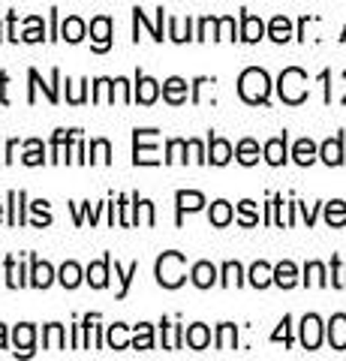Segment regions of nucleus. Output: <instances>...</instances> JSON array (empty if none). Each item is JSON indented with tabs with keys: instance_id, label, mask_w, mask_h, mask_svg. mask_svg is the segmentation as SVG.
<instances>
[{
	"instance_id": "f257e3e1",
	"label": "nucleus",
	"mask_w": 346,
	"mask_h": 361,
	"mask_svg": "<svg viewBox=\"0 0 346 361\" xmlns=\"http://www.w3.org/2000/svg\"><path fill=\"white\" fill-rule=\"evenodd\" d=\"M238 94H241L244 103H250V106L268 103V94H271V78H268V73L259 70V66H250V70H244L241 78H238Z\"/></svg>"
},
{
	"instance_id": "f03ea898",
	"label": "nucleus",
	"mask_w": 346,
	"mask_h": 361,
	"mask_svg": "<svg viewBox=\"0 0 346 361\" xmlns=\"http://www.w3.org/2000/svg\"><path fill=\"white\" fill-rule=\"evenodd\" d=\"M277 90H280V99H283V103L301 106V103L307 99V73L298 70V66H289V70L280 73Z\"/></svg>"
},
{
	"instance_id": "7ed1b4c3",
	"label": "nucleus",
	"mask_w": 346,
	"mask_h": 361,
	"mask_svg": "<svg viewBox=\"0 0 346 361\" xmlns=\"http://www.w3.org/2000/svg\"><path fill=\"white\" fill-rule=\"evenodd\" d=\"M184 268H187L184 253H178V250L163 253V256L157 259V280H160V286H166V289H178V286H181L184 280H187Z\"/></svg>"
},
{
	"instance_id": "20e7f679",
	"label": "nucleus",
	"mask_w": 346,
	"mask_h": 361,
	"mask_svg": "<svg viewBox=\"0 0 346 361\" xmlns=\"http://www.w3.org/2000/svg\"><path fill=\"white\" fill-rule=\"evenodd\" d=\"M136 151H132V163L136 166H157V130H136L132 133Z\"/></svg>"
},
{
	"instance_id": "39448f33",
	"label": "nucleus",
	"mask_w": 346,
	"mask_h": 361,
	"mask_svg": "<svg viewBox=\"0 0 346 361\" xmlns=\"http://www.w3.org/2000/svg\"><path fill=\"white\" fill-rule=\"evenodd\" d=\"M322 343V319L316 313H307L301 319V346L304 349H319Z\"/></svg>"
},
{
	"instance_id": "423d86ee",
	"label": "nucleus",
	"mask_w": 346,
	"mask_h": 361,
	"mask_svg": "<svg viewBox=\"0 0 346 361\" xmlns=\"http://www.w3.org/2000/svg\"><path fill=\"white\" fill-rule=\"evenodd\" d=\"M91 37H94V51H109L111 45V18L97 16L91 21Z\"/></svg>"
},
{
	"instance_id": "0eeeda50",
	"label": "nucleus",
	"mask_w": 346,
	"mask_h": 361,
	"mask_svg": "<svg viewBox=\"0 0 346 361\" xmlns=\"http://www.w3.org/2000/svg\"><path fill=\"white\" fill-rule=\"evenodd\" d=\"M27 75H30V97H27L30 103H33V99H37V87L46 90L49 103H58V87H54V85L61 82V73H58V70H51V85H39V73H37V70H30Z\"/></svg>"
},
{
	"instance_id": "6e6552de",
	"label": "nucleus",
	"mask_w": 346,
	"mask_h": 361,
	"mask_svg": "<svg viewBox=\"0 0 346 361\" xmlns=\"http://www.w3.org/2000/svg\"><path fill=\"white\" fill-rule=\"evenodd\" d=\"M157 94H160V85L154 82V78L139 73V78H136V94H132V99H139L142 106H151L154 99H157Z\"/></svg>"
},
{
	"instance_id": "1a4fd4ad",
	"label": "nucleus",
	"mask_w": 346,
	"mask_h": 361,
	"mask_svg": "<svg viewBox=\"0 0 346 361\" xmlns=\"http://www.w3.org/2000/svg\"><path fill=\"white\" fill-rule=\"evenodd\" d=\"M33 337H37V331H33V325H30V322L16 325V331H13L16 355H30V353H33Z\"/></svg>"
},
{
	"instance_id": "9d476101",
	"label": "nucleus",
	"mask_w": 346,
	"mask_h": 361,
	"mask_svg": "<svg viewBox=\"0 0 346 361\" xmlns=\"http://www.w3.org/2000/svg\"><path fill=\"white\" fill-rule=\"evenodd\" d=\"M319 157H322V163H328V166H340L343 163V135H334V139L322 142Z\"/></svg>"
},
{
	"instance_id": "9b49d317",
	"label": "nucleus",
	"mask_w": 346,
	"mask_h": 361,
	"mask_svg": "<svg viewBox=\"0 0 346 361\" xmlns=\"http://www.w3.org/2000/svg\"><path fill=\"white\" fill-rule=\"evenodd\" d=\"M163 97H166V103L181 106L187 99V82H184V78H178V75L166 78V82H163Z\"/></svg>"
},
{
	"instance_id": "f8f14e48",
	"label": "nucleus",
	"mask_w": 346,
	"mask_h": 361,
	"mask_svg": "<svg viewBox=\"0 0 346 361\" xmlns=\"http://www.w3.org/2000/svg\"><path fill=\"white\" fill-rule=\"evenodd\" d=\"M265 37V25H262V18H256L250 13H244L241 16V39L244 42H259Z\"/></svg>"
},
{
	"instance_id": "ddd939ff",
	"label": "nucleus",
	"mask_w": 346,
	"mask_h": 361,
	"mask_svg": "<svg viewBox=\"0 0 346 361\" xmlns=\"http://www.w3.org/2000/svg\"><path fill=\"white\" fill-rule=\"evenodd\" d=\"M208 160L214 166H226L232 160V145L226 139H217V135H211L208 142Z\"/></svg>"
},
{
	"instance_id": "4468645a",
	"label": "nucleus",
	"mask_w": 346,
	"mask_h": 361,
	"mask_svg": "<svg viewBox=\"0 0 346 361\" xmlns=\"http://www.w3.org/2000/svg\"><path fill=\"white\" fill-rule=\"evenodd\" d=\"M175 202H178V223H181L184 211H199L205 205V196L196 193V190H181V193L175 196Z\"/></svg>"
},
{
	"instance_id": "2eb2a0df",
	"label": "nucleus",
	"mask_w": 346,
	"mask_h": 361,
	"mask_svg": "<svg viewBox=\"0 0 346 361\" xmlns=\"http://www.w3.org/2000/svg\"><path fill=\"white\" fill-rule=\"evenodd\" d=\"M328 343L331 349H346V316L334 313L328 322Z\"/></svg>"
},
{
	"instance_id": "dca6fc26",
	"label": "nucleus",
	"mask_w": 346,
	"mask_h": 361,
	"mask_svg": "<svg viewBox=\"0 0 346 361\" xmlns=\"http://www.w3.org/2000/svg\"><path fill=\"white\" fill-rule=\"evenodd\" d=\"M109 265H111V256H103L99 262H91V268H87V283L94 289H103L109 283Z\"/></svg>"
},
{
	"instance_id": "f3484780",
	"label": "nucleus",
	"mask_w": 346,
	"mask_h": 361,
	"mask_svg": "<svg viewBox=\"0 0 346 361\" xmlns=\"http://www.w3.org/2000/svg\"><path fill=\"white\" fill-rule=\"evenodd\" d=\"M265 160L271 166H283L286 163V133L277 135V139L265 142Z\"/></svg>"
},
{
	"instance_id": "a211bd4d",
	"label": "nucleus",
	"mask_w": 346,
	"mask_h": 361,
	"mask_svg": "<svg viewBox=\"0 0 346 361\" xmlns=\"http://www.w3.org/2000/svg\"><path fill=\"white\" fill-rule=\"evenodd\" d=\"M73 135H75V130H58V133H54V139H51V160L54 163L66 160V148H70Z\"/></svg>"
},
{
	"instance_id": "6ab92c4d",
	"label": "nucleus",
	"mask_w": 346,
	"mask_h": 361,
	"mask_svg": "<svg viewBox=\"0 0 346 361\" xmlns=\"http://www.w3.org/2000/svg\"><path fill=\"white\" fill-rule=\"evenodd\" d=\"M193 283L199 286V289H208V286H214V280H217V268L211 265V262H196L193 265Z\"/></svg>"
},
{
	"instance_id": "aec40b11",
	"label": "nucleus",
	"mask_w": 346,
	"mask_h": 361,
	"mask_svg": "<svg viewBox=\"0 0 346 361\" xmlns=\"http://www.w3.org/2000/svg\"><path fill=\"white\" fill-rule=\"evenodd\" d=\"M184 341H187V346H190V349H205V346L211 343V331H208V325H202V322L190 325L187 334H184Z\"/></svg>"
},
{
	"instance_id": "412c9836",
	"label": "nucleus",
	"mask_w": 346,
	"mask_h": 361,
	"mask_svg": "<svg viewBox=\"0 0 346 361\" xmlns=\"http://www.w3.org/2000/svg\"><path fill=\"white\" fill-rule=\"evenodd\" d=\"M54 280V271L49 262H39V259H33V271H30V283L37 289H49Z\"/></svg>"
},
{
	"instance_id": "4be33fe9",
	"label": "nucleus",
	"mask_w": 346,
	"mask_h": 361,
	"mask_svg": "<svg viewBox=\"0 0 346 361\" xmlns=\"http://www.w3.org/2000/svg\"><path fill=\"white\" fill-rule=\"evenodd\" d=\"M316 154H319V148L310 139H298L295 142V148H292V160L298 163V166H310L316 160Z\"/></svg>"
},
{
	"instance_id": "5701e85b",
	"label": "nucleus",
	"mask_w": 346,
	"mask_h": 361,
	"mask_svg": "<svg viewBox=\"0 0 346 361\" xmlns=\"http://www.w3.org/2000/svg\"><path fill=\"white\" fill-rule=\"evenodd\" d=\"M274 283H277V286H283V289H292V286L298 283V268L289 262V259L274 268Z\"/></svg>"
},
{
	"instance_id": "b1692460",
	"label": "nucleus",
	"mask_w": 346,
	"mask_h": 361,
	"mask_svg": "<svg viewBox=\"0 0 346 361\" xmlns=\"http://www.w3.org/2000/svg\"><path fill=\"white\" fill-rule=\"evenodd\" d=\"M268 37H271L274 42H286L289 37H292V21H289L286 16H274L271 25H268Z\"/></svg>"
},
{
	"instance_id": "393cba45",
	"label": "nucleus",
	"mask_w": 346,
	"mask_h": 361,
	"mask_svg": "<svg viewBox=\"0 0 346 361\" xmlns=\"http://www.w3.org/2000/svg\"><path fill=\"white\" fill-rule=\"evenodd\" d=\"M61 37L66 39V42H82L85 39V21L79 18V16H70L61 25Z\"/></svg>"
},
{
	"instance_id": "a878e982",
	"label": "nucleus",
	"mask_w": 346,
	"mask_h": 361,
	"mask_svg": "<svg viewBox=\"0 0 346 361\" xmlns=\"http://www.w3.org/2000/svg\"><path fill=\"white\" fill-rule=\"evenodd\" d=\"M250 283L256 289H265V286H271L274 283V268L268 265V262H256L250 268Z\"/></svg>"
},
{
	"instance_id": "bb28decb",
	"label": "nucleus",
	"mask_w": 346,
	"mask_h": 361,
	"mask_svg": "<svg viewBox=\"0 0 346 361\" xmlns=\"http://www.w3.org/2000/svg\"><path fill=\"white\" fill-rule=\"evenodd\" d=\"M235 157L241 166H253L256 160H259V145H256L253 139H241L238 148H235Z\"/></svg>"
},
{
	"instance_id": "cd10ccee",
	"label": "nucleus",
	"mask_w": 346,
	"mask_h": 361,
	"mask_svg": "<svg viewBox=\"0 0 346 361\" xmlns=\"http://www.w3.org/2000/svg\"><path fill=\"white\" fill-rule=\"evenodd\" d=\"M235 346H238V329L232 322H223L217 329V349L226 353V349H235Z\"/></svg>"
},
{
	"instance_id": "c85d7f7f",
	"label": "nucleus",
	"mask_w": 346,
	"mask_h": 361,
	"mask_svg": "<svg viewBox=\"0 0 346 361\" xmlns=\"http://www.w3.org/2000/svg\"><path fill=\"white\" fill-rule=\"evenodd\" d=\"M232 217H235V214H232V205H229V202L217 199L214 205H211V223H214L217 229H223V226H229V223H232Z\"/></svg>"
},
{
	"instance_id": "c756f323",
	"label": "nucleus",
	"mask_w": 346,
	"mask_h": 361,
	"mask_svg": "<svg viewBox=\"0 0 346 361\" xmlns=\"http://www.w3.org/2000/svg\"><path fill=\"white\" fill-rule=\"evenodd\" d=\"M326 223L328 226H346V202H340V199H334V202H328L326 205Z\"/></svg>"
},
{
	"instance_id": "7c9ffc66",
	"label": "nucleus",
	"mask_w": 346,
	"mask_h": 361,
	"mask_svg": "<svg viewBox=\"0 0 346 361\" xmlns=\"http://www.w3.org/2000/svg\"><path fill=\"white\" fill-rule=\"evenodd\" d=\"M42 346L46 349H63V325H58V322L46 325V331H42Z\"/></svg>"
},
{
	"instance_id": "2f4dec72",
	"label": "nucleus",
	"mask_w": 346,
	"mask_h": 361,
	"mask_svg": "<svg viewBox=\"0 0 346 361\" xmlns=\"http://www.w3.org/2000/svg\"><path fill=\"white\" fill-rule=\"evenodd\" d=\"M21 202H25V193H21V190L16 193L13 190V193H9V226L25 223V208H21Z\"/></svg>"
},
{
	"instance_id": "473e14b6",
	"label": "nucleus",
	"mask_w": 346,
	"mask_h": 361,
	"mask_svg": "<svg viewBox=\"0 0 346 361\" xmlns=\"http://www.w3.org/2000/svg\"><path fill=\"white\" fill-rule=\"evenodd\" d=\"M58 280H61V283H63L66 289H75V286H79V283H82V268H79V265H75V262H66V265L61 268V274H58Z\"/></svg>"
},
{
	"instance_id": "72a5a7b5",
	"label": "nucleus",
	"mask_w": 346,
	"mask_h": 361,
	"mask_svg": "<svg viewBox=\"0 0 346 361\" xmlns=\"http://www.w3.org/2000/svg\"><path fill=\"white\" fill-rule=\"evenodd\" d=\"M132 346L136 349H154V329L148 322L136 325V334H132Z\"/></svg>"
},
{
	"instance_id": "f704fd0d",
	"label": "nucleus",
	"mask_w": 346,
	"mask_h": 361,
	"mask_svg": "<svg viewBox=\"0 0 346 361\" xmlns=\"http://www.w3.org/2000/svg\"><path fill=\"white\" fill-rule=\"evenodd\" d=\"M304 283L307 286H326V268H322V262H307L304 268Z\"/></svg>"
},
{
	"instance_id": "c9c22d12",
	"label": "nucleus",
	"mask_w": 346,
	"mask_h": 361,
	"mask_svg": "<svg viewBox=\"0 0 346 361\" xmlns=\"http://www.w3.org/2000/svg\"><path fill=\"white\" fill-rule=\"evenodd\" d=\"M106 99L115 103V82H109V78H97L94 82V103H106Z\"/></svg>"
},
{
	"instance_id": "e433bc0d",
	"label": "nucleus",
	"mask_w": 346,
	"mask_h": 361,
	"mask_svg": "<svg viewBox=\"0 0 346 361\" xmlns=\"http://www.w3.org/2000/svg\"><path fill=\"white\" fill-rule=\"evenodd\" d=\"M109 346H111V349H127V346H130L127 325H121V322L111 325V329H109Z\"/></svg>"
},
{
	"instance_id": "4c0bfd02",
	"label": "nucleus",
	"mask_w": 346,
	"mask_h": 361,
	"mask_svg": "<svg viewBox=\"0 0 346 361\" xmlns=\"http://www.w3.org/2000/svg\"><path fill=\"white\" fill-rule=\"evenodd\" d=\"M244 283V271L238 262H226L223 265V286H241Z\"/></svg>"
},
{
	"instance_id": "58836bf2",
	"label": "nucleus",
	"mask_w": 346,
	"mask_h": 361,
	"mask_svg": "<svg viewBox=\"0 0 346 361\" xmlns=\"http://www.w3.org/2000/svg\"><path fill=\"white\" fill-rule=\"evenodd\" d=\"M42 154H46V151H42V142L39 139H30L27 142V151H25L21 160H25V166H42V160H46Z\"/></svg>"
},
{
	"instance_id": "ea45409f",
	"label": "nucleus",
	"mask_w": 346,
	"mask_h": 361,
	"mask_svg": "<svg viewBox=\"0 0 346 361\" xmlns=\"http://www.w3.org/2000/svg\"><path fill=\"white\" fill-rule=\"evenodd\" d=\"M136 271H139V262H132L127 271H124V268H121V265L115 262V277L121 280V292H118V298H124V295H127V289H130V280L136 277Z\"/></svg>"
},
{
	"instance_id": "a19ab883",
	"label": "nucleus",
	"mask_w": 346,
	"mask_h": 361,
	"mask_svg": "<svg viewBox=\"0 0 346 361\" xmlns=\"http://www.w3.org/2000/svg\"><path fill=\"white\" fill-rule=\"evenodd\" d=\"M238 223H241V226H256V223H259V214H256V202H250V199L241 202V205H238Z\"/></svg>"
},
{
	"instance_id": "79ce46f5",
	"label": "nucleus",
	"mask_w": 346,
	"mask_h": 361,
	"mask_svg": "<svg viewBox=\"0 0 346 361\" xmlns=\"http://www.w3.org/2000/svg\"><path fill=\"white\" fill-rule=\"evenodd\" d=\"M42 33H46V27H42V18L39 16H30L27 18V30L21 33V39H25V42H39Z\"/></svg>"
},
{
	"instance_id": "37998d69",
	"label": "nucleus",
	"mask_w": 346,
	"mask_h": 361,
	"mask_svg": "<svg viewBox=\"0 0 346 361\" xmlns=\"http://www.w3.org/2000/svg\"><path fill=\"white\" fill-rule=\"evenodd\" d=\"M190 148H187V142L184 139H172L169 142V148H166V154H169V157H166V163H187V154Z\"/></svg>"
},
{
	"instance_id": "c03bdc74",
	"label": "nucleus",
	"mask_w": 346,
	"mask_h": 361,
	"mask_svg": "<svg viewBox=\"0 0 346 361\" xmlns=\"http://www.w3.org/2000/svg\"><path fill=\"white\" fill-rule=\"evenodd\" d=\"M169 37H172L175 42L190 39V18H187V21H184V18H169Z\"/></svg>"
},
{
	"instance_id": "a18cd8bd",
	"label": "nucleus",
	"mask_w": 346,
	"mask_h": 361,
	"mask_svg": "<svg viewBox=\"0 0 346 361\" xmlns=\"http://www.w3.org/2000/svg\"><path fill=\"white\" fill-rule=\"evenodd\" d=\"M111 160V145L106 139L91 142V163H109Z\"/></svg>"
},
{
	"instance_id": "49530a36",
	"label": "nucleus",
	"mask_w": 346,
	"mask_h": 361,
	"mask_svg": "<svg viewBox=\"0 0 346 361\" xmlns=\"http://www.w3.org/2000/svg\"><path fill=\"white\" fill-rule=\"evenodd\" d=\"M163 325V331H166V349H178V346H181V341H184V337H181V325H169V322H160Z\"/></svg>"
},
{
	"instance_id": "de8ad7c7",
	"label": "nucleus",
	"mask_w": 346,
	"mask_h": 361,
	"mask_svg": "<svg viewBox=\"0 0 346 361\" xmlns=\"http://www.w3.org/2000/svg\"><path fill=\"white\" fill-rule=\"evenodd\" d=\"M6 283L13 286V289H18V286H25V277H21V268L16 265V259L9 256L6 259Z\"/></svg>"
},
{
	"instance_id": "09e8293b",
	"label": "nucleus",
	"mask_w": 346,
	"mask_h": 361,
	"mask_svg": "<svg viewBox=\"0 0 346 361\" xmlns=\"http://www.w3.org/2000/svg\"><path fill=\"white\" fill-rule=\"evenodd\" d=\"M331 283L338 289H346V265H340V259H331Z\"/></svg>"
},
{
	"instance_id": "8fccbe9b",
	"label": "nucleus",
	"mask_w": 346,
	"mask_h": 361,
	"mask_svg": "<svg viewBox=\"0 0 346 361\" xmlns=\"http://www.w3.org/2000/svg\"><path fill=\"white\" fill-rule=\"evenodd\" d=\"M217 39H235V18L232 16L217 21Z\"/></svg>"
},
{
	"instance_id": "3c124183",
	"label": "nucleus",
	"mask_w": 346,
	"mask_h": 361,
	"mask_svg": "<svg viewBox=\"0 0 346 361\" xmlns=\"http://www.w3.org/2000/svg\"><path fill=\"white\" fill-rule=\"evenodd\" d=\"M217 21H220V18H202V21H199L196 39H211V37L217 39Z\"/></svg>"
},
{
	"instance_id": "603ef678",
	"label": "nucleus",
	"mask_w": 346,
	"mask_h": 361,
	"mask_svg": "<svg viewBox=\"0 0 346 361\" xmlns=\"http://www.w3.org/2000/svg\"><path fill=\"white\" fill-rule=\"evenodd\" d=\"M30 208H33V214H37V226H49V223H51V214H49V202H42V199H39V202H33Z\"/></svg>"
},
{
	"instance_id": "864d4df0",
	"label": "nucleus",
	"mask_w": 346,
	"mask_h": 361,
	"mask_svg": "<svg viewBox=\"0 0 346 361\" xmlns=\"http://www.w3.org/2000/svg\"><path fill=\"white\" fill-rule=\"evenodd\" d=\"M289 325H292V319H289V316H283V322H280V329H277L274 334H271V341L277 343V341H283L286 346L292 343V331H289Z\"/></svg>"
},
{
	"instance_id": "5fc2aeb1",
	"label": "nucleus",
	"mask_w": 346,
	"mask_h": 361,
	"mask_svg": "<svg viewBox=\"0 0 346 361\" xmlns=\"http://www.w3.org/2000/svg\"><path fill=\"white\" fill-rule=\"evenodd\" d=\"M66 85H70V103H73V106H79V103H85V85H87V82H79V85L66 82Z\"/></svg>"
},
{
	"instance_id": "6e6d98bb",
	"label": "nucleus",
	"mask_w": 346,
	"mask_h": 361,
	"mask_svg": "<svg viewBox=\"0 0 346 361\" xmlns=\"http://www.w3.org/2000/svg\"><path fill=\"white\" fill-rule=\"evenodd\" d=\"M187 148H190V154H193V160H196V163H208V157H205V148H202V142L190 139V142H187Z\"/></svg>"
},
{
	"instance_id": "4d7b16f0",
	"label": "nucleus",
	"mask_w": 346,
	"mask_h": 361,
	"mask_svg": "<svg viewBox=\"0 0 346 361\" xmlns=\"http://www.w3.org/2000/svg\"><path fill=\"white\" fill-rule=\"evenodd\" d=\"M118 208H121V226H132V217H130V205H127V196H121V202H118Z\"/></svg>"
},
{
	"instance_id": "13d9d810",
	"label": "nucleus",
	"mask_w": 346,
	"mask_h": 361,
	"mask_svg": "<svg viewBox=\"0 0 346 361\" xmlns=\"http://www.w3.org/2000/svg\"><path fill=\"white\" fill-rule=\"evenodd\" d=\"M142 214H144V223L154 226V205H151V202H144V199H142Z\"/></svg>"
},
{
	"instance_id": "bf43d9fd",
	"label": "nucleus",
	"mask_w": 346,
	"mask_h": 361,
	"mask_svg": "<svg viewBox=\"0 0 346 361\" xmlns=\"http://www.w3.org/2000/svg\"><path fill=\"white\" fill-rule=\"evenodd\" d=\"M301 211H304V220H307V226H314V220H316V208H307V205H301Z\"/></svg>"
},
{
	"instance_id": "052dcab7",
	"label": "nucleus",
	"mask_w": 346,
	"mask_h": 361,
	"mask_svg": "<svg viewBox=\"0 0 346 361\" xmlns=\"http://www.w3.org/2000/svg\"><path fill=\"white\" fill-rule=\"evenodd\" d=\"M0 349H6V325H0Z\"/></svg>"
},
{
	"instance_id": "680f3d73",
	"label": "nucleus",
	"mask_w": 346,
	"mask_h": 361,
	"mask_svg": "<svg viewBox=\"0 0 346 361\" xmlns=\"http://www.w3.org/2000/svg\"><path fill=\"white\" fill-rule=\"evenodd\" d=\"M0 220H4V205H0Z\"/></svg>"
},
{
	"instance_id": "e2e57ef3",
	"label": "nucleus",
	"mask_w": 346,
	"mask_h": 361,
	"mask_svg": "<svg viewBox=\"0 0 346 361\" xmlns=\"http://www.w3.org/2000/svg\"><path fill=\"white\" fill-rule=\"evenodd\" d=\"M340 39H346V27H343V37H340Z\"/></svg>"
}]
</instances>
